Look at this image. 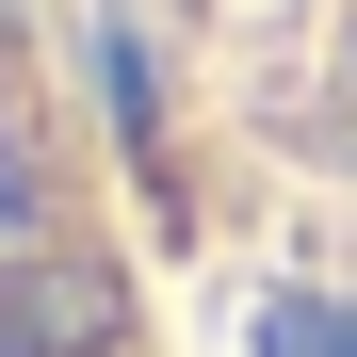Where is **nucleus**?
I'll list each match as a JSON object with an SVG mask.
<instances>
[{"mask_svg":"<svg viewBox=\"0 0 357 357\" xmlns=\"http://www.w3.org/2000/svg\"><path fill=\"white\" fill-rule=\"evenodd\" d=\"M114 341H130V292H114V260H82V244L17 260V357H114Z\"/></svg>","mask_w":357,"mask_h":357,"instance_id":"1","label":"nucleus"}]
</instances>
